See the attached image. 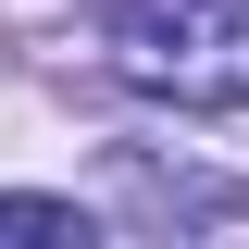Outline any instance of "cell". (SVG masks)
Wrapping results in <instances>:
<instances>
[{"label": "cell", "instance_id": "cell-1", "mask_svg": "<svg viewBox=\"0 0 249 249\" xmlns=\"http://www.w3.org/2000/svg\"><path fill=\"white\" fill-rule=\"evenodd\" d=\"M112 75L187 112L249 100V0H112Z\"/></svg>", "mask_w": 249, "mask_h": 249}, {"label": "cell", "instance_id": "cell-2", "mask_svg": "<svg viewBox=\"0 0 249 249\" xmlns=\"http://www.w3.org/2000/svg\"><path fill=\"white\" fill-rule=\"evenodd\" d=\"M0 237H75L88 249V212L75 199H0Z\"/></svg>", "mask_w": 249, "mask_h": 249}]
</instances>
